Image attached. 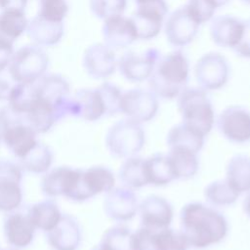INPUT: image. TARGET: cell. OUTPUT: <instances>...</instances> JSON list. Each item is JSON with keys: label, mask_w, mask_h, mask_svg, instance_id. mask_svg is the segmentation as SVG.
Here are the masks:
<instances>
[{"label": "cell", "mask_w": 250, "mask_h": 250, "mask_svg": "<svg viewBox=\"0 0 250 250\" xmlns=\"http://www.w3.org/2000/svg\"><path fill=\"white\" fill-rule=\"evenodd\" d=\"M179 230L189 248L205 249L226 238L229 223L215 207L192 201L185 204L180 211Z\"/></svg>", "instance_id": "6da1fadb"}, {"label": "cell", "mask_w": 250, "mask_h": 250, "mask_svg": "<svg viewBox=\"0 0 250 250\" xmlns=\"http://www.w3.org/2000/svg\"><path fill=\"white\" fill-rule=\"evenodd\" d=\"M188 60L181 50H175L161 55L147 81L158 98L174 100L188 87Z\"/></svg>", "instance_id": "7a4b0ae2"}, {"label": "cell", "mask_w": 250, "mask_h": 250, "mask_svg": "<svg viewBox=\"0 0 250 250\" xmlns=\"http://www.w3.org/2000/svg\"><path fill=\"white\" fill-rule=\"evenodd\" d=\"M177 108L182 122L196 129L205 137L212 131L216 117L207 91L200 87H187L177 97Z\"/></svg>", "instance_id": "3957f363"}, {"label": "cell", "mask_w": 250, "mask_h": 250, "mask_svg": "<svg viewBox=\"0 0 250 250\" xmlns=\"http://www.w3.org/2000/svg\"><path fill=\"white\" fill-rule=\"evenodd\" d=\"M104 143L112 156L126 159L138 155L144 148L146 133L141 123L125 117L108 128Z\"/></svg>", "instance_id": "277c9868"}, {"label": "cell", "mask_w": 250, "mask_h": 250, "mask_svg": "<svg viewBox=\"0 0 250 250\" xmlns=\"http://www.w3.org/2000/svg\"><path fill=\"white\" fill-rule=\"evenodd\" d=\"M49 62L47 53L40 46L32 44L14 51L8 69L16 83L32 84L46 74Z\"/></svg>", "instance_id": "5b68a950"}, {"label": "cell", "mask_w": 250, "mask_h": 250, "mask_svg": "<svg viewBox=\"0 0 250 250\" xmlns=\"http://www.w3.org/2000/svg\"><path fill=\"white\" fill-rule=\"evenodd\" d=\"M229 70L225 56L217 52H209L197 60L193 72L198 87L208 92L223 88L229 81Z\"/></svg>", "instance_id": "8992f818"}, {"label": "cell", "mask_w": 250, "mask_h": 250, "mask_svg": "<svg viewBox=\"0 0 250 250\" xmlns=\"http://www.w3.org/2000/svg\"><path fill=\"white\" fill-rule=\"evenodd\" d=\"M180 230L168 227L148 229L140 227L133 233V250H188Z\"/></svg>", "instance_id": "52a82bcc"}, {"label": "cell", "mask_w": 250, "mask_h": 250, "mask_svg": "<svg viewBox=\"0 0 250 250\" xmlns=\"http://www.w3.org/2000/svg\"><path fill=\"white\" fill-rule=\"evenodd\" d=\"M158 97L150 90L133 88L122 93L120 113L141 124L151 121L159 109Z\"/></svg>", "instance_id": "ba28073f"}, {"label": "cell", "mask_w": 250, "mask_h": 250, "mask_svg": "<svg viewBox=\"0 0 250 250\" xmlns=\"http://www.w3.org/2000/svg\"><path fill=\"white\" fill-rule=\"evenodd\" d=\"M161 53L156 48H148L143 52L127 51L117 61L120 74L129 82L140 83L147 80Z\"/></svg>", "instance_id": "9c48e42d"}, {"label": "cell", "mask_w": 250, "mask_h": 250, "mask_svg": "<svg viewBox=\"0 0 250 250\" xmlns=\"http://www.w3.org/2000/svg\"><path fill=\"white\" fill-rule=\"evenodd\" d=\"M220 134L229 142L242 145L250 142V111L242 105L225 107L216 119Z\"/></svg>", "instance_id": "30bf717a"}, {"label": "cell", "mask_w": 250, "mask_h": 250, "mask_svg": "<svg viewBox=\"0 0 250 250\" xmlns=\"http://www.w3.org/2000/svg\"><path fill=\"white\" fill-rule=\"evenodd\" d=\"M22 169L19 163L0 160V211H16L22 203Z\"/></svg>", "instance_id": "8fae6325"}, {"label": "cell", "mask_w": 250, "mask_h": 250, "mask_svg": "<svg viewBox=\"0 0 250 250\" xmlns=\"http://www.w3.org/2000/svg\"><path fill=\"white\" fill-rule=\"evenodd\" d=\"M115 175L102 165L82 169L77 188L71 199L75 202L87 201L99 194L106 193L115 187Z\"/></svg>", "instance_id": "7c38bea8"}, {"label": "cell", "mask_w": 250, "mask_h": 250, "mask_svg": "<svg viewBox=\"0 0 250 250\" xmlns=\"http://www.w3.org/2000/svg\"><path fill=\"white\" fill-rule=\"evenodd\" d=\"M199 26L185 5L169 14L163 24L167 41L178 48L191 43L198 33Z\"/></svg>", "instance_id": "4fadbf2b"}, {"label": "cell", "mask_w": 250, "mask_h": 250, "mask_svg": "<svg viewBox=\"0 0 250 250\" xmlns=\"http://www.w3.org/2000/svg\"><path fill=\"white\" fill-rule=\"evenodd\" d=\"M81 172V168L70 166L52 168L41 179V190L48 198L64 196L71 199L77 188Z\"/></svg>", "instance_id": "5bb4252c"}, {"label": "cell", "mask_w": 250, "mask_h": 250, "mask_svg": "<svg viewBox=\"0 0 250 250\" xmlns=\"http://www.w3.org/2000/svg\"><path fill=\"white\" fill-rule=\"evenodd\" d=\"M103 207L109 219L122 224L133 220L138 214L139 201L133 189L123 186L114 187L105 193Z\"/></svg>", "instance_id": "9a60e30c"}, {"label": "cell", "mask_w": 250, "mask_h": 250, "mask_svg": "<svg viewBox=\"0 0 250 250\" xmlns=\"http://www.w3.org/2000/svg\"><path fill=\"white\" fill-rule=\"evenodd\" d=\"M68 114L85 121H98L108 116L106 104L98 87L94 89H80L70 97Z\"/></svg>", "instance_id": "2e32d148"}, {"label": "cell", "mask_w": 250, "mask_h": 250, "mask_svg": "<svg viewBox=\"0 0 250 250\" xmlns=\"http://www.w3.org/2000/svg\"><path fill=\"white\" fill-rule=\"evenodd\" d=\"M36 95L51 104L62 118L68 114L70 87L67 80L60 74H45L35 82Z\"/></svg>", "instance_id": "e0dca14e"}, {"label": "cell", "mask_w": 250, "mask_h": 250, "mask_svg": "<svg viewBox=\"0 0 250 250\" xmlns=\"http://www.w3.org/2000/svg\"><path fill=\"white\" fill-rule=\"evenodd\" d=\"M115 52L104 43L90 45L84 52L82 64L85 71L94 79H105L117 68Z\"/></svg>", "instance_id": "ac0fdd59"}, {"label": "cell", "mask_w": 250, "mask_h": 250, "mask_svg": "<svg viewBox=\"0 0 250 250\" xmlns=\"http://www.w3.org/2000/svg\"><path fill=\"white\" fill-rule=\"evenodd\" d=\"M138 215L141 226L148 229L170 227L174 218V208L170 201L157 194L146 196L140 203Z\"/></svg>", "instance_id": "d6986e66"}, {"label": "cell", "mask_w": 250, "mask_h": 250, "mask_svg": "<svg viewBox=\"0 0 250 250\" xmlns=\"http://www.w3.org/2000/svg\"><path fill=\"white\" fill-rule=\"evenodd\" d=\"M37 133L25 122L24 117L5 128L0 133V139L18 159L25 156L39 142Z\"/></svg>", "instance_id": "ffe728a7"}, {"label": "cell", "mask_w": 250, "mask_h": 250, "mask_svg": "<svg viewBox=\"0 0 250 250\" xmlns=\"http://www.w3.org/2000/svg\"><path fill=\"white\" fill-rule=\"evenodd\" d=\"M104 43L111 49H124L138 40L137 30L131 18L124 15L110 17L102 27Z\"/></svg>", "instance_id": "44dd1931"}, {"label": "cell", "mask_w": 250, "mask_h": 250, "mask_svg": "<svg viewBox=\"0 0 250 250\" xmlns=\"http://www.w3.org/2000/svg\"><path fill=\"white\" fill-rule=\"evenodd\" d=\"M36 229L26 214L10 212L3 223V232L7 243L14 249L28 247L35 236Z\"/></svg>", "instance_id": "7402d4cb"}, {"label": "cell", "mask_w": 250, "mask_h": 250, "mask_svg": "<svg viewBox=\"0 0 250 250\" xmlns=\"http://www.w3.org/2000/svg\"><path fill=\"white\" fill-rule=\"evenodd\" d=\"M53 250H77L82 241V229L78 221L70 215H62L57 226L46 233Z\"/></svg>", "instance_id": "603a6c76"}, {"label": "cell", "mask_w": 250, "mask_h": 250, "mask_svg": "<svg viewBox=\"0 0 250 250\" xmlns=\"http://www.w3.org/2000/svg\"><path fill=\"white\" fill-rule=\"evenodd\" d=\"M210 37L219 47L233 49L243 32V20L232 15H220L210 21Z\"/></svg>", "instance_id": "cb8c5ba5"}, {"label": "cell", "mask_w": 250, "mask_h": 250, "mask_svg": "<svg viewBox=\"0 0 250 250\" xmlns=\"http://www.w3.org/2000/svg\"><path fill=\"white\" fill-rule=\"evenodd\" d=\"M63 22L48 21L39 15L35 16L27 23L26 34L33 44L40 47L58 44L63 36Z\"/></svg>", "instance_id": "d4e9b609"}, {"label": "cell", "mask_w": 250, "mask_h": 250, "mask_svg": "<svg viewBox=\"0 0 250 250\" xmlns=\"http://www.w3.org/2000/svg\"><path fill=\"white\" fill-rule=\"evenodd\" d=\"M23 117L37 134L49 132L61 118L55 107L37 95Z\"/></svg>", "instance_id": "484cf974"}, {"label": "cell", "mask_w": 250, "mask_h": 250, "mask_svg": "<svg viewBox=\"0 0 250 250\" xmlns=\"http://www.w3.org/2000/svg\"><path fill=\"white\" fill-rule=\"evenodd\" d=\"M205 136L191 126L181 122L167 133L166 144L168 148H184L199 153L205 143Z\"/></svg>", "instance_id": "4316f807"}, {"label": "cell", "mask_w": 250, "mask_h": 250, "mask_svg": "<svg viewBox=\"0 0 250 250\" xmlns=\"http://www.w3.org/2000/svg\"><path fill=\"white\" fill-rule=\"evenodd\" d=\"M26 215L36 229L47 233L57 226L63 214L59 205L52 198H48L31 205Z\"/></svg>", "instance_id": "83f0119b"}, {"label": "cell", "mask_w": 250, "mask_h": 250, "mask_svg": "<svg viewBox=\"0 0 250 250\" xmlns=\"http://www.w3.org/2000/svg\"><path fill=\"white\" fill-rule=\"evenodd\" d=\"M225 180L239 194L250 191V156L238 153L229 158Z\"/></svg>", "instance_id": "f1b7e54d"}, {"label": "cell", "mask_w": 250, "mask_h": 250, "mask_svg": "<svg viewBox=\"0 0 250 250\" xmlns=\"http://www.w3.org/2000/svg\"><path fill=\"white\" fill-rule=\"evenodd\" d=\"M145 173L147 186L163 187L175 180L167 154L154 153L145 158Z\"/></svg>", "instance_id": "f546056e"}, {"label": "cell", "mask_w": 250, "mask_h": 250, "mask_svg": "<svg viewBox=\"0 0 250 250\" xmlns=\"http://www.w3.org/2000/svg\"><path fill=\"white\" fill-rule=\"evenodd\" d=\"M167 155L174 172L175 180L190 179L198 172V153L184 148H169Z\"/></svg>", "instance_id": "4dcf8cb0"}, {"label": "cell", "mask_w": 250, "mask_h": 250, "mask_svg": "<svg viewBox=\"0 0 250 250\" xmlns=\"http://www.w3.org/2000/svg\"><path fill=\"white\" fill-rule=\"evenodd\" d=\"M118 180L123 187L133 190L147 186L145 158L136 155L124 159L118 170Z\"/></svg>", "instance_id": "1f68e13d"}, {"label": "cell", "mask_w": 250, "mask_h": 250, "mask_svg": "<svg viewBox=\"0 0 250 250\" xmlns=\"http://www.w3.org/2000/svg\"><path fill=\"white\" fill-rule=\"evenodd\" d=\"M53 160L54 154L50 146L39 141L25 156L19 160L18 163L23 171L44 175L51 169Z\"/></svg>", "instance_id": "d6a6232c"}, {"label": "cell", "mask_w": 250, "mask_h": 250, "mask_svg": "<svg viewBox=\"0 0 250 250\" xmlns=\"http://www.w3.org/2000/svg\"><path fill=\"white\" fill-rule=\"evenodd\" d=\"M203 194L206 202L215 208L231 206L240 195L225 179L209 183L205 187Z\"/></svg>", "instance_id": "836d02e7"}, {"label": "cell", "mask_w": 250, "mask_h": 250, "mask_svg": "<svg viewBox=\"0 0 250 250\" xmlns=\"http://www.w3.org/2000/svg\"><path fill=\"white\" fill-rule=\"evenodd\" d=\"M133 233L125 225L112 226L104 232L98 246L101 250H133Z\"/></svg>", "instance_id": "e575fe53"}, {"label": "cell", "mask_w": 250, "mask_h": 250, "mask_svg": "<svg viewBox=\"0 0 250 250\" xmlns=\"http://www.w3.org/2000/svg\"><path fill=\"white\" fill-rule=\"evenodd\" d=\"M28 21L23 11L5 10L0 14V35L15 42L25 32Z\"/></svg>", "instance_id": "d590c367"}, {"label": "cell", "mask_w": 250, "mask_h": 250, "mask_svg": "<svg viewBox=\"0 0 250 250\" xmlns=\"http://www.w3.org/2000/svg\"><path fill=\"white\" fill-rule=\"evenodd\" d=\"M36 97L35 83H15L8 98V105L18 114L24 115Z\"/></svg>", "instance_id": "8d00e7d4"}, {"label": "cell", "mask_w": 250, "mask_h": 250, "mask_svg": "<svg viewBox=\"0 0 250 250\" xmlns=\"http://www.w3.org/2000/svg\"><path fill=\"white\" fill-rule=\"evenodd\" d=\"M89 5L93 15L104 21L113 16L123 15L127 0H90Z\"/></svg>", "instance_id": "74e56055"}, {"label": "cell", "mask_w": 250, "mask_h": 250, "mask_svg": "<svg viewBox=\"0 0 250 250\" xmlns=\"http://www.w3.org/2000/svg\"><path fill=\"white\" fill-rule=\"evenodd\" d=\"M68 13L66 0H39L38 15L48 21L63 22Z\"/></svg>", "instance_id": "f35d334b"}, {"label": "cell", "mask_w": 250, "mask_h": 250, "mask_svg": "<svg viewBox=\"0 0 250 250\" xmlns=\"http://www.w3.org/2000/svg\"><path fill=\"white\" fill-rule=\"evenodd\" d=\"M98 89L103 95L104 103L107 108L108 116L120 113L122 91L120 88L110 82H104L98 86Z\"/></svg>", "instance_id": "ab89813d"}, {"label": "cell", "mask_w": 250, "mask_h": 250, "mask_svg": "<svg viewBox=\"0 0 250 250\" xmlns=\"http://www.w3.org/2000/svg\"><path fill=\"white\" fill-rule=\"evenodd\" d=\"M185 6L200 25L210 21L217 10L209 0H188Z\"/></svg>", "instance_id": "60d3db41"}, {"label": "cell", "mask_w": 250, "mask_h": 250, "mask_svg": "<svg viewBox=\"0 0 250 250\" xmlns=\"http://www.w3.org/2000/svg\"><path fill=\"white\" fill-rule=\"evenodd\" d=\"M233 52L244 59H250V18L243 20V32Z\"/></svg>", "instance_id": "b9f144b4"}, {"label": "cell", "mask_w": 250, "mask_h": 250, "mask_svg": "<svg viewBox=\"0 0 250 250\" xmlns=\"http://www.w3.org/2000/svg\"><path fill=\"white\" fill-rule=\"evenodd\" d=\"M14 51V43L0 37V72L9 66Z\"/></svg>", "instance_id": "7bdbcfd3"}, {"label": "cell", "mask_w": 250, "mask_h": 250, "mask_svg": "<svg viewBox=\"0 0 250 250\" xmlns=\"http://www.w3.org/2000/svg\"><path fill=\"white\" fill-rule=\"evenodd\" d=\"M27 5V0H0V9L23 11Z\"/></svg>", "instance_id": "ee69618b"}, {"label": "cell", "mask_w": 250, "mask_h": 250, "mask_svg": "<svg viewBox=\"0 0 250 250\" xmlns=\"http://www.w3.org/2000/svg\"><path fill=\"white\" fill-rule=\"evenodd\" d=\"M13 85L5 78L0 76V101H8Z\"/></svg>", "instance_id": "f6af8a7d"}, {"label": "cell", "mask_w": 250, "mask_h": 250, "mask_svg": "<svg viewBox=\"0 0 250 250\" xmlns=\"http://www.w3.org/2000/svg\"><path fill=\"white\" fill-rule=\"evenodd\" d=\"M242 209H243V212L246 215V217H248L250 219V191H248L246 193V196L242 203Z\"/></svg>", "instance_id": "bcb514c9"}, {"label": "cell", "mask_w": 250, "mask_h": 250, "mask_svg": "<svg viewBox=\"0 0 250 250\" xmlns=\"http://www.w3.org/2000/svg\"><path fill=\"white\" fill-rule=\"evenodd\" d=\"M209 1L216 7V9H219L225 6L226 4H228L230 0H209Z\"/></svg>", "instance_id": "7dc6e473"}, {"label": "cell", "mask_w": 250, "mask_h": 250, "mask_svg": "<svg viewBox=\"0 0 250 250\" xmlns=\"http://www.w3.org/2000/svg\"><path fill=\"white\" fill-rule=\"evenodd\" d=\"M241 1L247 5H250V0H241Z\"/></svg>", "instance_id": "c3c4849f"}, {"label": "cell", "mask_w": 250, "mask_h": 250, "mask_svg": "<svg viewBox=\"0 0 250 250\" xmlns=\"http://www.w3.org/2000/svg\"><path fill=\"white\" fill-rule=\"evenodd\" d=\"M92 250H101V249H100V247H99V246H96V247H95V248H93Z\"/></svg>", "instance_id": "681fc988"}, {"label": "cell", "mask_w": 250, "mask_h": 250, "mask_svg": "<svg viewBox=\"0 0 250 250\" xmlns=\"http://www.w3.org/2000/svg\"><path fill=\"white\" fill-rule=\"evenodd\" d=\"M0 250H17V249H14V248H13V249H0Z\"/></svg>", "instance_id": "f907efd6"}, {"label": "cell", "mask_w": 250, "mask_h": 250, "mask_svg": "<svg viewBox=\"0 0 250 250\" xmlns=\"http://www.w3.org/2000/svg\"><path fill=\"white\" fill-rule=\"evenodd\" d=\"M0 143H1V139H0Z\"/></svg>", "instance_id": "816d5d0a"}, {"label": "cell", "mask_w": 250, "mask_h": 250, "mask_svg": "<svg viewBox=\"0 0 250 250\" xmlns=\"http://www.w3.org/2000/svg\"><path fill=\"white\" fill-rule=\"evenodd\" d=\"M38 1H39V0H38Z\"/></svg>", "instance_id": "f5cc1de1"}]
</instances>
